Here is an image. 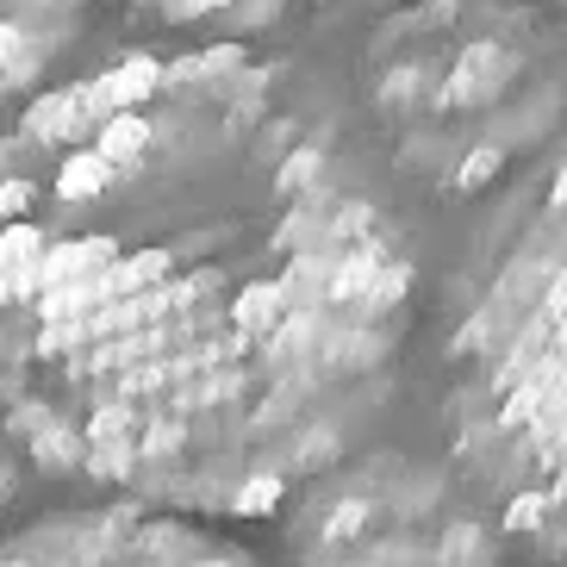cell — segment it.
Instances as JSON below:
<instances>
[{"mask_svg":"<svg viewBox=\"0 0 567 567\" xmlns=\"http://www.w3.org/2000/svg\"><path fill=\"white\" fill-rule=\"evenodd\" d=\"M417 312V237L281 56L125 51L0 125V417L32 467L275 512L393 412Z\"/></svg>","mask_w":567,"mask_h":567,"instance_id":"cell-1","label":"cell"},{"mask_svg":"<svg viewBox=\"0 0 567 567\" xmlns=\"http://www.w3.org/2000/svg\"><path fill=\"white\" fill-rule=\"evenodd\" d=\"M481 218L450 262L436 386L443 455L499 530L561 555V151L481 194Z\"/></svg>","mask_w":567,"mask_h":567,"instance_id":"cell-2","label":"cell"},{"mask_svg":"<svg viewBox=\"0 0 567 567\" xmlns=\"http://www.w3.org/2000/svg\"><path fill=\"white\" fill-rule=\"evenodd\" d=\"M362 19L337 118L374 175L474 206L561 151L555 0H374Z\"/></svg>","mask_w":567,"mask_h":567,"instance_id":"cell-3","label":"cell"},{"mask_svg":"<svg viewBox=\"0 0 567 567\" xmlns=\"http://www.w3.org/2000/svg\"><path fill=\"white\" fill-rule=\"evenodd\" d=\"M287 567H505L481 493L405 443H355L287 493Z\"/></svg>","mask_w":567,"mask_h":567,"instance_id":"cell-4","label":"cell"},{"mask_svg":"<svg viewBox=\"0 0 567 567\" xmlns=\"http://www.w3.org/2000/svg\"><path fill=\"white\" fill-rule=\"evenodd\" d=\"M0 567H268L237 536L137 499L75 505L0 536Z\"/></svg>","mask_w":567,"mask_h":567,"instance_id":"cell-5","label":"cell"},{"mask_svg":"<svg viewBox=\"0 0 567 567\" xmlns=\"http://www.w3.org/2000/svg\"><path fill=\"white\" fill-rule=\"evenodd\" d=\"M101 0H0V118L82 69Z\"/></svg>","mask_w":567,"mask_h":567,"instance_id":"cell-6","label":"cell"},{"mask_svg":"<svg viewBox=\"0 0 567 567\" xmlns=\"http://www.w3.org/2000/svg\"><path fill=\"white\" fill-rule=\"evenodd\" d=\"M137 13L163 19V25H187V32L213 38H256L281 32V25H318V19H350L374 0H132Z\"/></svg>","mask_w":567,"mask_h":567,"instance_id":"cell-7","label":"cell"},{"mask_svg":"<svg viewBox=\"0 0 567 567\" xmlns=\"http://www.w3.org/2000/svg\"><path fill=\"white\" fill-rule=\"evenodd\" d=\"M25 450L13 443V431H7V417H0V517H7V505H13V493H19V481H25Z\"/></svg>","mask_w":567,"mask_h":567,"instance_id":"cell-8","label":"cell"}]
</instances>
